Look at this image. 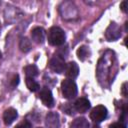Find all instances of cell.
<instances>
[{
    "label": "cell",
    "mask_w": 128,
    "mask_h": 128,
    "mask_svg": "<svg viewBox=\"0 0 128 128\" xmlns=\"http://www.w3.org/2000/svg\"><path fill=\"white\" fill-rule=\"evenodd\" d=\"M89 108H90V102L88 101V99H86L84 97L77 99L76 102L74 103V109L80 113L86 112Z\"/></svg>",
    "instance_id": "obj_10"
},
{
    "label": "cell",
    "mask_w": 128,
    "mask_h": 128,
    "mask_svg": "<svg viewBox=\"0 0 128 128\" xmlns=\"http://www.w3.org/2000/svg\"><path fill=\"white\" fill-rule=\"evenodd\" d=\"M127 4H128V2L127 1H123L121 4H120V8H121V10L123 11V12H127Z\"/></svg>",
    "instance_id": "obj_21"
},
{
    "label": "cell",
    "mask_w": 128,
    "mask_h": 128,
    "mask_svg": "<svg viewBox=\"0 0 128 128\" xmlns=\"http://www.w3.org/2000/svg\"><path fill=\"white\" fill-rule=\"evenodd\" d=\"M88 127H89V123L84 117L76 118L70 124V128H88Z\"/></svg>",
    "instance_id": "obj_12"
},
{
    "label": "cell",
    "mask_w": 128,
    "mask_h": 128,
    "mask_svg": "<svg viewBox=\"0 0 128 128\" xmlns=\"http://www.w3.org/2000/svg\"><path fill=\"white\" fill-rule=\"evenodd\" d=\"M65 33L59 27H51L48 31V42L53 46H60L65 42Z\"/></svg>",
    "instance_id": "obj_1"
},
{
    "label": "cell",
    "mask_w": 128,
    "mask_h": 128,
    "mask_svg": "<svg viewBox=\"0 0 128 128\" xmlns=\"http://www.w3.org/2000/svg\"><path fill=\"white\" fill-rule=\"evenodd\" d=\"M18 114H17V111L14 109V108H8L4 111L3 113V120H4V123L6 125H10L13 123V121L17 118Z\"/></svg>",
    "instance_id": "obj_11"
},
{
    "label": "cell",
    "mask_w": 128,
    "mask_h": 128,
    "mask_svg": "<svg viewBox=\"0 0 128 128\" xmlns=\"http://www.w3.org/2000/svg\"><path fill=\"white\" fill-rule=\"evenodd\" d=\"M46 125L48 128H59L60 126V119L59 115L56 112H49L46 115Z\"/></svg>",
    "instance_id": "obj_8"
},
{
    "label": "cell",
    "mask_w": 128,
    "mask_h": 128,
    "mask_svg": "<svg viewBox=\"0 0 128 128\" xmlns=\"http://www.w3.org/2000/svg\"><path fill=\"white\" fill-rule=\"evenodd\" d=\"M15 128H32V125H31V123L28 122V121H22V122H20L18 125H16Z\"/></svg>",
    "instance_id": "obj_17"
},
{
    "label": "cell",
    "mask_w": 128,
    "mask_h": 128,
    "mask_svg": "<svg viewBox=\"0 0 128 128\" xmlns=\"http://www.w3.org/2000/svg\"><path fill=\"white\" fill-rule=\"evenodd\" d=\"M1 55H2V54H1V51H0V58H1Z\"/></svg>",
    "instance_id": "obj_22"
},
{
    "label": "cell",
    "mask_w": 128,
    "mask_h": 128,
    "mask_svg": "<svg viewBox=\"0 0 128 128\" xmlns=\"http://www.w3.org/2000/svg\"><path fill=\"white\" fill-rule=\"evenodd\" d=\"M61 91L63 97L67 99H72L77 95V85L71 79H65L61 83Z\"/></svg>",
    "instance_id": "obj_2"
},
{
    "label": "cell",
    "mask_w": 128,
    "mask_h": 128,
    "mask_svg": "<svg viewBox=\"0 0 128 128\" xmlns=\"http://www.w3.org/2000/svg\"><path fill=\"white\" fill-rule=\"evenodd\" d=\"M121 35V29L116 23H111L105 32V37L108 41H115Z\"/></svg>",
    "instance_id": "obj_5"
},
{
    "label": "cell",
    "mask_w": 128,
    "mask_h": 128,
    "mask_svg": "<svg viewBox=\"0 0 128 128\" xmlns=\"http://www.w3.org/2000/svg\"><path fill=\"white\" fill-rule=\"evenodd\" d=\"M89 55V50L86 46H81L77 50V56L81 61H84Z\"/></svg>",
    "instance_id": "obj_16"
},
{
    "label": "cell",
    "mask_w": 128,
    "mask_h": 128,
    "mask_svg": "<svg viewBox=\"0 0 128 128\" xmlns=\"http://www.w3.org/2000/svg\"><path fill=\"white\" fill-rule=\"evenodd\" d=\"M64 72H65V75L67 78L73 80L79 74V66L75 62H69L68 64H66Z\"/></svg>",
    "instance_id": "obj_7"
},
{
    "label": "cell",
    "mask_w": 128,
    "mask_h": 128,
    "mask_svg": "<svg viewBox=\"0 0 128 128\" xmlns=\"http://www.w3.org/2000/svg\"><path fill=\"white\" fill-rule=\"evenodd\" d=\"M109 128H126V125L121 123V122H115V123H112Z\"/></svg>",
    "instance_id": "obj_19"
},
{
    "label": "cell",
    "mask_w": 128,
    "mask_h": 128,
    "mask_svg": "<svg viewBox=\"0 0 128 128\" xmlns=\"http://www.w3.org/2000/svg\"><path fill=\"white\" fill-rule=\"evenodd\" d=\"M107 115H108L107 108L103 105H98V106L94 107L92 109V111L90 112L91 120L96 123H99V122H102L103 120H105Z\"/></svg>",
    "instance_id": "obj_3"
},
{
    "label": "cell",
    "mask_w": 128,
    "mask_h": 128,
    "mask_svg": "<svg viewBox=\"0 0 128 128\" xmlns=\"http://www.w3.org/2000/svg\"><path fill=\"white\" fill-rule=\"evenodd\" d=\"M24 72L27 78H34L38 75V68L36 65H28L24 68Z\"/></svg>",
    "instance_id": "obj_13"
},
{
    "label": "cell",
    "mask_w": 128,
    "mask_h": 128,
    "mask_svg": "<svg viewBox=\"0 0 128 128\" xmlns=\"http://www.w3.org/2000/svg\"><path fill=\"white\" fill-rule=\"evenodd\" d=\"M18 83H19V76H18L17 74H15V75L12 77V79H11V81H10V84H11L12 87H16V86L18 85Z\"/></svg>",
    "instance_id": "obj_18"
},
{
    "label": "cell",
    "mask_w": 128,
    "mask_h": 128,
    "mask_svg": "<svg viewBox=\"0 0 128 128\" xmlns=\"http://www.w3.org/2000/svg\"><path fill=\"white\" fill-rule=\"evenodd\" d=\"M65 66H66V64H65L64 58L61 57V56H59V55L53 56L50 59V61H49V67H50V69L52 71L56 72V73H59V74L62 73V72H64Z\"/></svg>",
    "instance_id": "obj_4"
},
{
    "label": "cell",
    "mask_w": 128,
    "mask_h": 128,
    "mask_svg": "<svg viewBox=\"0 0 128 128\" xmlns=\"http://www.w3.org/2000/svg\"><path fill=\"white\" fill-rule=\"evenodd\" d=\"M25 82H26L27 88H28L30 91L35 92V91H37V90L39 89V84H38V82H37L36 80H34V78H27V77H26Z\"/></svg>",
    "instance_id": "obj_15"
},
{
    "label": "cell",
    "mask_w": 128,
    "mask_h": 128,
    "mask_svg": "<svg viewBox=\"0 0 128 128\" xmlns=\"http://www.w3.org/2000/svg\"><path fill=\"white\" fill-rule=\"evenodd\" d=\"M39 97L42 101V103L51 108L54 106V99H53V95H52V92L50 91V89H48L47 87H43L42 90L40 91L39 93Z\"/></svg>",
    "instance_id": "obj_6"
},
{
    "label": "cell",
    "mask_w": 128,
    "mask_h": 128,
    "mask_svg": "<svg viewBox=\"0 0 128 128\" xmlns=\"http://www.w3.org/2000/svg\"><path fill=\"white\" fill-rule=\"evenodd\" d=\"M121 93H122V95L124 96V97H127V82H125V83H123V85H122V87H121Z\"/></svg>",
    "instance_id": "obj_20"
},
{
    "label": "cell",
    "mask_w": 128,
    "mask_h": 128,
    "mask_svg": "<svg viewBox=\"0 0 128 128\" xmlns=\"http://www.w3.org/2000/svg\"><path fill=\"white\" fill-rule=\"evenodd\" d=\"M31 37H32V40L35 43H37V44L43 43L44 39H45V31H44V29L41 28V27H35L31 31Z\"/></svg>",
    "instance_id": "obj_9"
},
{
    "label": "cell",
    "mask_w": 128,
    "mask_h": 128,
    "mask_svg": "<svg viewBox=\"0 0 128 128\" xmlns=\"http://www.w3.org/2000/svg\"><path fill=\"white\" fill-rule=\"evenodd\" d=\"M39 128H40V127H39Z\"/></svg>",
    "instance_id": "obj_23"
},
{
    "label": "cell",
    "mask_w": 128,
    "mask_h": 128,
    "mask_svg": "<svg viewBox=\"0 0 128 128\" xmlns=\"http://www.w3.org/2000/svg\"><path fill=\"white\" fill-rule=\"evenodd\" d=\"M19 48L24 53L30 51V49H31V41L28 38H26V37L21 38V40L19 42Z\"/></svg>",
    "instance_id": "obj_14"
}]
</instances>
